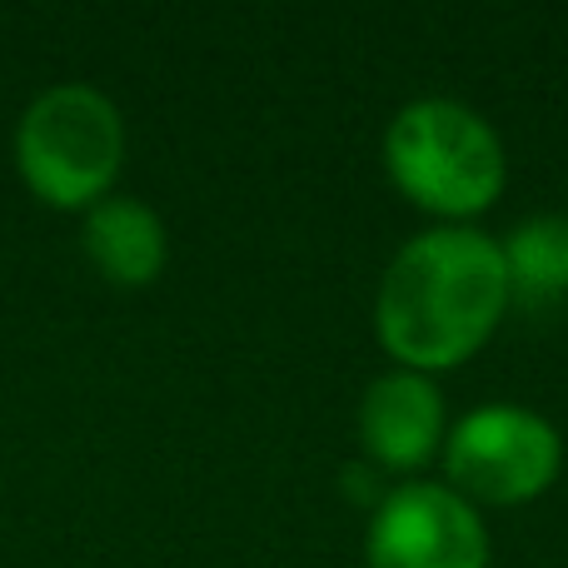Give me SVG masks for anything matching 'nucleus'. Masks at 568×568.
<instances>
[{"instance_id": "nucleus-1", "label": "nucleus", "mask_w": 568, "mask_h": 568, "mask_svg": "<svg viewBox=\"0 0 568 568\" xmlns=\"http://www.w3.org/2000/svg\"><path fill=\"white\" fill-rule=\"evenodd\" d=\"M504 304L509 275L499 245L479 230H429L384 270L374 324L404 369H449L489 339Z\"/></svg>"}, {"instance_id": "nucleus-2", "label": "nucleus", "mask_w": 568, "mask_h": 568, "mask_svg": "<svg viewBox=\"0 0 568 568\" xmlns=\"http://www.w3.org/2000/svg\"><path fill=\"white\" fill-rule=\"evenodd\" d=\"M389 175L434 215H479L504 190V145L479 110L459 100H414L384 135Z\"/></svg>"}, {"instance_id": "nucleus-3", "label": "nucleus", "mask_w": 568, "mask_h": 568, "mask_svg": "<svg viewBox=\"0 0 568 568\" xmlns=\"http://www.w3.org/2000/svg\"><path fill=\"white\" fill-rule=\"evenodd\" d=\"M120 150H125L120 110L90 85L45 90L26 110L16 135L26 185L60 210L90 205L115 180Z\"/></svg>"}, {"instance_id": "nucleus-4", "label": "nucleus", "mask_w": 568, "mask_h": 568, "mask_svg": "<svg viewBox=\"0 0 568 568\" xmlns=\"http://www.w3.org/2000/svg\"><path fill=\"white\" fill-rule=\"evenodd\" d=\"M564 444L549 419L519 404H489L454 424L444 469H449L459 499L484 504H524L544 494L559 474Z\"/></svg>"}, {"instance_id": "nucleus-5", "label": "nucleus", "mask_w": 568, "mask_h": 568, "mask_svg": "<svg viewBox=\"0 0 568 568\" xmlns=\"http://www.w3.org/2000/svg\"><path fill=\"white\" fill-rule=\"evenodd\" d=\"M369 568H489V534L454 489L404 484L369 524Z\"/></svg>"}, {"instance_id": "nucleus-6", "label": "nucleus", "mask_w": 568, "mask_h": 568, "mask_svg": "<svg viewBox=\"0 0 568 568\" xmlns=\"http://www.w3.org/2000/svg\"><path fill=\"white\" fill-rule=\"evenodd\" d=\"M359 439L389 469H414L444 439V399L424 374L399 369L364 389L359 404Z\"/></svg>"}, {"instance_id": "nucleus-7", "label": "nucleus", "mask_w": 568, "mask_h": 568, "mask_svg": "<svg viewBox=\"0 0 568 568\" xmlns=\"http://www.w3.org/2000/svg\"><path fill=\"white\" fill-rule=\"evenodd\" d=\"M85 250L115 284H150L165 265V225L140 200H100L85 220Z\"/></svg>"}, {"instance_id": "nucleus-8", "label": "nucleus", "mask_w": 568, "mask_h": 568, "mask_svg": "<svg viewBox=\"0 0 568 568\" xmlns=\"http://www.w3.org/2000/svg\"><path fill=\"white\" fill-rule=\"evenodd\" d=\"M509 300L554 304L568 294V215H534L509 230L499 245Z\"/></svg>"}]
</instances>
